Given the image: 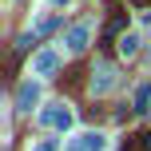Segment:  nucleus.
Instances as JSON below:
<instances>
[{
	"instance_id": "20e7f679",
	"label": "nucleus",
	"mask_w": 151,
	"mask_h": 151,
	"mask_svg": "<svg viewBox=\"0 0 151 151\" xmlns=\"http://www.w3.org/2000/svg\"><path fill=\"white\" fill-rule=\"evenodd\" d=\"M12 104H16V111H32V107L40 104V83H36V80H24V83H16V91H12Z\"/></svg>"
},
{
	"instance_id": "6e6552de",
	"label": "nucleus",
	"mask_w": 151,
	"mask_h": 151,
	"mask_svg": "<svg viewBox=\"0 0 151 151\" xmlns=\"http://www.w3.org/2000/svg\"><path fill=\"white\" fill-rule=\"evenodd\" d=\"M123 28H127V12H119V8H115V16H111V20H107V28H104V48L111 44V40L119 36Z\"/></svg>"
},
{
	"instance_id": "9b49d317",
	"label": "nucleus",
	"mask_w": 151,
	"mask_h": 151,
	"mask_svg": "<svg viewBox=\"0 0 151 151\" xmlns=\"http://www.w3.org/2000/svg\"><path fill=\"white\" fill-rule=\"evenodd\" d=\"M56 147H60V143H56V139H44V143H36L32 151H56Z\"/></svg>"
},
{
	"instance_id": "9d476101",
	"label": "nucleus",
	"mask_w": 151,
	"mask_h": 151,
	"mask_svg": "<svg viewBox=\"0 0 151 151\" xmlns=\"http://www.w3.org/2000/svg\"><path fill=\"white\" fill-rule=\"evenodd\" d=\"M131 111H139V115H143V111H151V83L135 91V107H131Z\"/></svg>"
},
{
	"instance_id": "39448f33",
	"label": "nucleus",
	"mask_w": 151,
	"mask_h": 151,
	"mask_svg": "<svg viewBox=\"0 0 151 151\" xmlns=\"http://www.w3.org/2000/svg\"><path fill=\"white\" fill-rule=\"evenodd\" d=\"M32 72L36 76H56L60 72V52H56V48H40L36 60H32Z\"/></svg>"
},
{
	"instance_id": "1a4fd4ad",
	"label": "nucleus",
	"mask_w": 151,
	"mask_h": 151,
	"mask_svg": "<svg viewBox=\"0 0 151 151\" xmlns=\"http://www.w3.org/2000/svg\"><path fill=\"white\" fill-rule=\"evenodd\" d=\"M115 48H119V56H123V60H131V56H139V36H135V32H123Z\"/></svg>"
},
{
	"instance_id": "0eeeda50",
	"label": "nucleus",
	"mask_w": 151,
	"mask_h": 151,
	"mask_svg": "<svg viewBox=\"0 0 151 151\" xmlns=\"http://www.w3.org/2000/svg\"><path fill=\"white\" fill-rule=\"evenodd\" d=\"M60 24H64V16H60V12H48V16H40V20L32 24V32H36V40H40V36H52Z\"/></svg>"
},
{
	"instance_id": "423d86ee",
	"label": "nucleus",
	"mask_w": 151,
	"mask_h": 151,
	"mask_svg": "<svg viewBox=\"0 0 151 151\" xmlns=\"http://www.w3.org/2000/svg\"><path fill=\"white\" fill-rule=\"evenodd\" d=\"M68 151H104V135L99 131H83V135H76L68 143Z\"/></svg>"
},
{
	"instance_id": "7ed1b4c3",
	"label": "nucleus",
	"mask_w": 151,
	"mask_h": 151,
	"mask_svg": "<svg viewBox=\"0 0 151 151\" xmlns=\"http://www.w3.org/2000/svg\"><path fill=\"white\" fill-rule=\"evenodd\" d=\"M64 44H68L72 56H80L83 48L91 44V20H76L72 28H68V36H64Z\"/></svg>"
},
{
	"instance_id": "f03ea898",
	"label": "nucleus",
	"mask_w": 151,
	"mask_h": 151,
	"mask_svg": "<svg viewBox=\"0 0 151 151\" xmlns=\"http://www.w3.org/2000/svg\"><path fill=\"white\" fill-rule=\"evenodd\" d=\"M40 123H44V127H56V131H68V127H72L68 104H60V99H56V104H48L44 111H40Z\"/></svg>"
},
{
	"instance_id": "f257e3e1",
	"label": "nucleus",
	"mask_w": 151,
	"mask_h": 151,
	"mask_svg": "<svg viewBox=\"0 0 151 151\" xmlns=\"http://www.w3.org/2000/svg\"><path fill=\"white\" fill-rule=\"evenodd\" d=\"M88 88H91V96H111V91L119 88V68H115L111 60H99L96 68H91Z\"/></svg>"
},
{
	"instance_id": "f8f14e48",
	"label": "nucleus",
	"mask_w": 151,
	"mask_h": 151,
	"mask_svg": "<svg viewBox=\"0 0 151 151\" xmlns=\"http://www.w3.org/2000/svg\"><path fill=\"white\" fill-rule=\"evenodd\" d=\"M131 4H135V8H147V4H151V0H131Z\"/></svg>"
}]
</instances>
